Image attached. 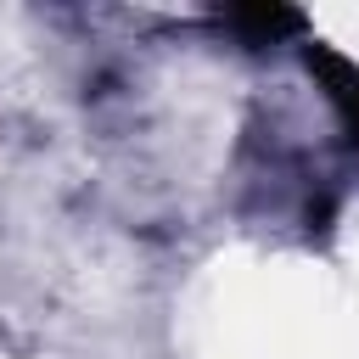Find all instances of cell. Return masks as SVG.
Returning <instances> with one entry per match:
<instances>
[{"label": "cell", "instance_id": "obj_2", "mask_svg": "<svg viewBox=\"0 0 359 359\" xmlns=\"http://www.w3.org/2000/svg\"><path fill=\"white\" fill-rule=\"evenodd\" d=\"M224 22H230V28H241L247 39L269 45V39H286V34H297V28H303V11H292V6H275V0H269V6L258 0V6H230V11H224Z\"/></svg>", "mask_w": 359, "mask_h": 359}, {"label": "cell", "instance_id": "obj_1", "mask_svg": "<svg viewBox=\"0 0 359 359\" xmlns=\"http://www.w3.org/2000/svg\"><path fill=\"white\" fill-rule=\"evenodd\" d=\"M303 62H309V73L320 79L325 101L337 107V118H342L348 140L359 146V62H348V56H342V50H331V45H309V50H303Z\"/></svg>", "mask_w": 359, "mask_h": 359}]
</instances>
